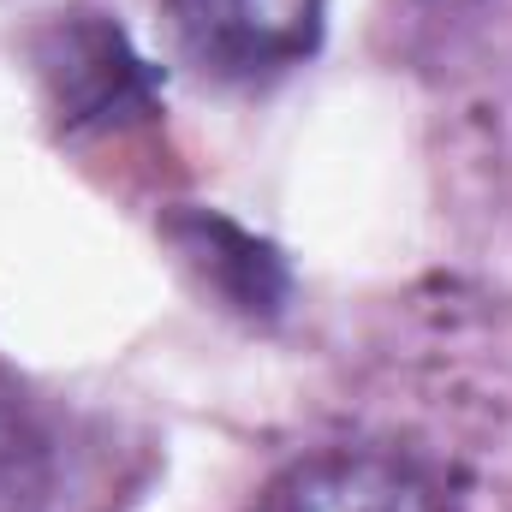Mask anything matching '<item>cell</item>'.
Here are the masks:
<instances>
[{
    "instance_id": "6da1fadb",
    "label": "cell",
    "mask_w": 512,
    "mask_h": 512,
    "mask_svg": "<svg viewBox=\"0 0 512 512\" xmlns=\"http://www.w3.org/2000/svg\"><path fill=\"white\" fill-rule=\"evenodd\" d=\"M316 12V0H179V30L203 72L268 78L316 48Z\"/></svg>"
},
{
    "instance_id": "7a4b0ae2",
    "label": "cell",
    "mask_w": 512,
    "mask_h": 512,
    "mask_svg": "<svg viewBox=\"0 0 512 512\" xmlns=\"http://www.w3.org/2000/svg\"><path fill=\"white\" fill-rule=\"evenodd\" d=\"M268 512H453L429 471L399 453H328L304 465Z\"/></svg>"
}]
</instances>
